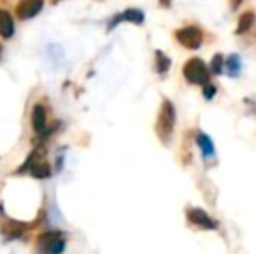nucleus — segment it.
<instances>
[{
  "label": "nucleus",
  "instance_id": "f257e3e1",
  "mask_svg": "<svg viewBox=\"0 0 256 254\" xmlns=\"http://www.w3.org/2000/svg\"><path fill=\"white\" fill-rule=\"evenodd\" d=\"M174 126H176L174 105H172L168 98H164L160 103V108H158L157 122H155V132H157V138L160 139L164 145H168V143L172 139Z\"/></svg>",
  "mask_w": 256,
  "mask_h": 254
},
{
  "label": "nucleus",
  "instance_id": "f03ea898",
  "mask_svg": "<svg viewBox=\"0 0 256 254\" xmlns=\"http://www.w3.org/2000/svg\"><path fill=\"white\" fill-rule=\"evenodd\" d=\"M183 77L188 84L194 85H204L209 82V70L206 63L200 58H192L183 64Z\"/></svg>",
  "mask_w": 256,
  "mask_h": 254
},
{
  "label": "nucleus",
  "instance_id": "7ed1b4c3",
  "mask_svg": "<svg viewBox=\"0 0 256 254\" xmlns=\"http://www.w3.org/2000/svg\"><path fill=\"white\" fill-rule=\"evenodd\" d=\"M38 253L40 254H63L66 248V241H64L63 234L60 230L44 232L38 237Z\"/></svg>",
  "mask_w": 256,
  "mask_h": 254
},
{
  "label": "nucleus",
  "instance_id": "20e7f679",
  "mask_svg": "<svg viewBox=\"0 0 256 254\" xmlns=\"http://www.w3.org/2000/svg\"><path fill=\"white\" fill-rule=\"evenodd\" d=\"M42 153L38 152V150H35V152L30 153V157H28V160L24 162V166L21 167L18 173H23V171H28V173L32 174L34 178H37V180H44V178H49L51 176V166H49L48 162H46L44 159H40Z\"/></svg>",
  "mask_w": 256,
  "mask_h": 254
},
{
  "label": "nucleus",
  "instance_id": "39448f33",
  "mask_svg": "<svg viewBox=\"0 0 256 254\" xmlns=\"http://www.w3.org/2000/svg\"><path fill=\"white\" fill-rule=\"evenodd\" d=\"M174 37L185 49H199L200 45H202V40H204L202 30L197 28V26L182 28V30L176 31Z\"/></svg>",
  "mask_w": 256,
  "mask_h": 254
},
{
  "label": "nucleus",
  "instance_id": "423d86ee",
  "mask_svg": "<svg viewBox=\"0 0 256 254\" xmlns=\"http://www.w3.org/2000/svg\"><path fill=\"white\" fill-rule=\"evenodd\" d=\"M44 0H20L16 3V17L21 21H26L35 17L42 9H44Z\"/></svg>",
  "mask_w": 256,
  "mask_h": 254
},
{
  "label": "nucleus",
  "instance_id": "0eeeda50",
  "mask_svg": "<svg viewBox=\"0 0 256 254\" xmlns=\"http://www.w3.org/2000/svg\"><path fill=\"white\" fill-rule=\"evenodd\" d=\"M186 220L202 230H216L218 228V223L204 209H199V207H192L186 211Z\"/></svg>",
  "mask_w": 256,
  "mask_h": 254
},
{
  "label": "nucleus",
  "instance_id": "6e6552de",
  "mask_svg": "<svg viewBox=\"0 0 256 254\" xmlns=\"http://www.w3.org/2000/svg\"><path fill=\"white\" fill-rule=\"evenodd\" d=\"M196 143H197V146H199L200 153H202V159L206 162H214L216 150H214V145H212V139L209 138L206 132H197Z\"/></svg>",
  "mask_w": 256,
  "mask_h": 254
},
{
  "label": "nucleus",
  "instance_id": "1a4fd4ad",
  "mask_svg": "<svg viewBox=\"0 0 256 254\" xmlns=\"http://www.w3.org/2000/svg\"><path fill=\"white\" fill-rule=\"evenodd\" d=\"M122 21H129V23L142 24L143 21H145V14H143L140 9H128V10H124V12L118 14V16H115L114 19L110 21V24H108V30L115 28L118 23H122Z\"/></svg>",
  "mask_w": 256,
  "mask_h": 254
},
{
  "label": "nucleus",
  "instance_id": "9d476101",
  "mask_svg": "<svg viewBox=\"0 0 256 254\" xmlns=\"http://www.w3.org/2000/svg\"><path fill=\"white\" fill-rule=\"evenodd\" d=\"M32 127L38 134H42L48 127V112H46L44 105H35L32 108Z\"/></svg>",
  "mask_w": 256,
  "mask_h": 254
},
{
  "label": "nucleus",
  "instance_id": "9b49d317",
  "mask_svg": "<svg viewBox=\"0 0 256 254\" xmlns=\"http://www.w3.org/2000/svg\"><path fill=\"white\" fill-rule=\"evenodd\" d=\"M14 17L7 9H0V37L10 38L14 35Z\"/></svg>",
  "mask_w": 256,
  "mask_h": 254
},
{
  "label": "nucleus",
  "instance_id": "f8f14e48",
  "mask_svg": "<svg viewBox=\"0 0 256 254\" xmlns=\"http://www.w3.org/2000/svg\"><path fill=\"white\" fill-rule=\"evenodd\" d=\"M254 21H256V16H254L253 10H248V12H244L242 16L239 17V23H237L236 33L237 35H242V33H246V31H250L251 26L254 24Z\"/></svg>",
  "mask_w": 256,
  "mask_h": 254
},
{
  "label": "nucleus",
  "instance_id": "ddd939ff",
  "mask_svg": "<svg viewBox=\"0 0 256 254\" xmlns=\"http://www.w3.org/2000/svg\"><path fill=\"white\" fill-rule=\"evenodd\" d=\"M169 68H171V59H169L162 51L155 52V70H157V73L166 75Z\"/></svg>",
  "mask_w": 256,
  "mask_h": 254
},
{
  "label": "nucleus",
  "instance_id": "4468645a",
  "mask_svg": "<svg viewBox=\"0 0 256 254\" xmlns=\"http://www.w3.org/2000/svg\"><path fill=\"white\" fill-rule=\"evenodd\" d=\"M225 63H226V71H228L230 77H239L240 68H242V63H240L239 54H232Z\"/></svg>",
  "mask_w": 256,
  "mask_h": 254
},
{
  "label": "nucleus",
  "instance_id": "2eb2a0df",
  "mask_svg": "<svg viewBox=\"0 0 256 254\" xmlns=\"http://www.w3.org/2000/svg\"><path fill=\"white\" fill-rule=\"evenodd\" d=\"M182 162H183V166H188V164L192 162V148H190V143H188V134H186L185 139H183Z\"/></svg>",
  "mask_w": 256,
  "mask_h": 254
},
{
  "label": "nucleus",
  "instance_id": "dca6fc26",
  "mask_svg": "<svg viewBox=\"0 0 256 254\" xmlns=\"http://www.w3.org/2000/svg\"><path fill=\"white\" fill-rule=\"evenodd\" d=\"M223 64H225V61H223V56L214 54V58H212V61H211V71L214 75H220L223 70Z\"/></svg>",
  "mask_w": 256,
  "mask_h": 254
},
{
  "label": "nucleus",
  "instance_id": "f3484780",
  "mask_svg": "<svg viewBox=\"0 0 256 254\" xmlns=\"http://www.w3.org/2000/svg\"><path fill=\"white\" fill-rule=\"evenodd\" d=\"M216 91H218V89H216L212 84H209V82L202 85V96L206 99H212V96L216 94Z\"/></svg>",
  "mask_w": 256,
  "mask_h": 254
},
{
  "label": "nucleus",
  "instance_id": "a211bd4d",
  "mask_svg": "<svg viewBox=\"0 0 256 254\" xmlns=\"http://www.w3.org/2000/svg\"><path fill=\"white\" fill-rule=\"evenodd\" d=\"M242 2H244V0H230V3H232V9H237V7H239Z\"/></svg>",
  "mask_w": 256,
  "mask_h": 254
},
{
  "label": "nucleus",
  "instance_id": "6ab92c4d",
  "mask_svg": "<svg viewBox=\"0 0 256 254\" xmlns=\"http://www.w3.org/2000/svg\"><path fill=\"white\" fill-rule=\"evenodd\" d=\"M169 3H171V0H160V5H166V7H169Z\"/></svg>",
  "mask_w": 256,
  "mask_h": 254
}]
</instances>
